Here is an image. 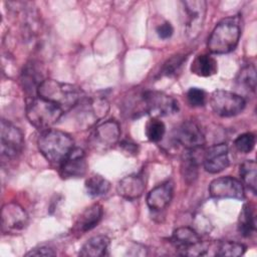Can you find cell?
Wrapping results in <instances>:
<instances>
[{"mask_svg": "<svg viewBox=\"0 0 257 257\" xmlns=\"http://www.w3.org/2000/svg\"><path fill=\"white\" fill-rule=\"evenodd\" d=\"M37 95L55 103L64 112L77 106L85 98L80 87L50 78L45 79L39 85Z\"/></svg>", "mask_w": 257, "mask_h": 257, "instance_id": "1", "label": "cell"}, {"mask_svg": "<svg viewBox=\"0 0 257 257\" xmlns=\"http://www.w3.org/2000/svg\"><path fill=\"white\" fill-rule=\"evenodd\" d=\"M241 35V18L239 15L222 19L213 29L207 43L211 53L225 54L233 51Z\"/></svg>", "mask_w": 257, "mask_h": 257, "instance_id": "2", "label": "cell"}, {"mask_svg": "<svg viewBox=\"0 0 257 257\" xmlns=\"http://www.w3.org/2000/svg\"><path fill=\"white\" fill-rule=\"evenodd\" d=\"M72 138L65 132L48 128L41 133L37 146L41 155L51 164H61L74 148Z\"/></svg>", "mask_w": 257, "mask_h": 257, "instance_id": "3", "label": "cell"}, {"mask_svg": "<svg viewBox=\"0 0 257 257\" xmlns=\"http://www.w3.org/2000/svg\"><path fill=\"white\" fill-rule=\"evenodd\" d=\"M63 112L58 105L38 95L32 97L26 106V116L29 122L42 132L54 124Z\"/></svg>", "mask_w": 257, "mask_h": 257, "instance_id": "4", "label": "cell"}, {"mask_svg": "<svg viewBox=\"0 0 257 257\" xmlns=\"http://www.w3.org/2000/svg\"><path fill=\"white\" fill-rule=\"evenodd\" d=\"M182 5L185 34L190 40H194L203 29L207 12V2L205 0H185L182 1Z\"/></svg>", "mask_w": 257, "mask_h": 257, "instance_id": "5", "label": "cell"}, {"mask_svg": "<svg viewBox=\"0 0 257 257\" xmlns=\"http://www.w3.org/2000/svg\"><path fill=\"white\" fill-rule=\"evenodd\" d=\"M210 104L218 115L229 117L239 114L244 109L246 101L235 92L218 89L212 92Z\"/></svg>", "mask_w": 257, "mask_h": 257, "instance_id": "6", "label": "cell"}, {"mask_svg": "<svg viewBox=\"0 0 257 257\" xmlns=\"http://www.w3.org/2000/svg\"><path fill=\"white\" fill-rule=\"evenodd\" d=\"M119 137L120 127L118 122L114 119H108L94 127L88 142L91 149L103 153L116 145Z\"/></svg>", "mask_w": 257, "mask_h": 257, "instance_id": "7", "label": "cell"}, {"mask_svg": "<svg viewBox=\"0 0 257 257\" xmlns=\"http://www.w3.org/2000/svg\"><path fill=\"white\" fill-rule=\"evenodd\" d=\"M77 121L80 127L86 128L104 117L109 109L107 100L100 96L84 98L78 105Z\"/></svg>", "mask_w": 257, "mask_h": 257, "instance_id": "8", "label": "cell"}, {"mask_svg": "<svg viewBox=\"0 0 257 257\" xmlns=\"http://www.w3.org/2000/svg\"><path fill=\"white\" fill-rule=\"evenodd\" d=\"M146 111L153 117L167 116L179 110V103L173 96L157 90L143 92Z\"/></svg>", "mask_w": 257, "mask_h": 257, "instance_id": "9", "label": "cell"}, {"mask_svg": "<svg viewBox=\"0 0 257 257\" xmlns=\"http://www.w3.org/2000/svg\"><path fill=\"white\" fill-rule=\"evenodd\" d=\"M0 150L2 157L7 159L16 158L24 146V137L22 132L11 122L1 120Z\"/></svg>", "mask_w": 257, "mask_h": 257, "instance_id": "10", "label": "cell"}, {"mask_svg": "<svg viewBox=\"0 0 257 257\" xmlns=\"http://www.w3.org/2000/svg\"><path fill=\"white\" fill-rule=\"evenodd\" d=\"M175 141L186 150L201 149L205 145L204 133L195 120H186L174 131Z\"/></svg>", "mask_w": 257, "mask_h": 257, "instance_id": "11", "label": "cell"}, {"mask_svg": "<svg viewBox=\"0 0 257 257\" xmlns=\"http://www.w3.org/2000/svg\"><path fill=\"white\" fill-rule=\"evenodd\" d=\"M28 221L29 218L26 211L18 203L10 202L2 207L1 225L3 233H17L27 226Z\"/></svg>", "mask_w": 257, "mask_h": 257, "instance_id": "12", "label": "cell"}, {"mask_svg": "<svg viewBox=\"0 0 257 257\" xmlns=\"http://www.w3.org/2000/svg\"><path fill=\"white\" fill-rule=\"evenodd\" d=\"M209 193L215 199H244L243 184L230 176L213 180L209 186Z\"/></svg>", "mask_w": 257, "mask_h": 257, "instance_id": "13", "label": "cell"}, {"mask_svg": "<svg viewBox=\"0 0 257 257\" xmlns=\"http://www.w3.org/2000/svg\"><path fill=\"white\" fill-rule=\"evenodd\" d=\"M87 171L86 156L82 149L73 148L60 164V176L63 179L80 178Z\"/></svg>", "mask_w": 257, "mask_h": 257, "instance_id": "14", "label": "cell"}, {"mask_svg": "<svg viewBox=\"0 0 257 257\" xmlns=\"http://www.w3.org/2000/svg\"><path fill=\"white\" fill-rule=\"evenodd\" d=\"M230 164L228 147L226 144H218L210 147L203 156L204 169L210 174H217L228 168Z\"/></svg>", "mask_w": 257, "mask_h": 257, "instance_id": "15", "label": "cell"}, {"mask_svg": "<svg viewBox=\"0 0 257 257\" xmlns=\"http://www.w3.org/2000/svg\"><path fill=\"white\" fill-rule=\"evenodd\" d=\"M174 195V183L166 181L150 191L147 197V205L151 210L162 211L172 201Z\"/></svg>", "mask_w": 257, "mask_h": 257, "instance_id": "16", "label": "cell"}, {"mask_svg": "<svg viewBox=\"0 0 257 257\" xmlns=\"http://www.w3.org/2000/svg\"><path fill=\"white\" fill-rule=\"evenodd\" d=\"M103 215L102 206L98 203H95L88 208H86L77 218L73 231L78 234H83L87 231H90L98 225Z\"/></svg>", "mask_w": 257, "mask_h": 257, "instance_id": "17", "label": "cell"}, {"mask_svg": "<svg viewBox=\"0 0 257 257\" xmlns=\"http://www.w3.org/2000/svg\"><path fill=\"white\" fill-rule=\"evenodd\" d=\"M174 246L182 251L183 255H188L189 252L201 242L199 234L190 227H180L176 229L171 237Z\"/></svg>", "mask_w": 257, "mask_h": 257, "instance_id": "18", "label": "cell"}, {"mask_svg": "<svg viewBox=\"0 0 257 257\" xmlns=\"http://www.w3.org/2000/svg\"><path fill=\"white\" fill-rule=\"evenodd\" d=\"M37 64L38 63H36L34 61L28 62L24 66V68L21 72V76H20V82H21L23 89L29 95L32 94L33 97H35L33 95L34 93L37 94V89H38L39 85L45 80L43 77V74L41 72V69L37 66Z\"/></svg>", "mask_w": 257, "mask_h": 257, "instance_id": "19", "label": "cell"}, {"mask_svg": "<svg viewBox=\"0 0 257 257\" xmlns=\"http://www.w3.org/2000/svg\"><path fill=\"white\" fill-rule=\"evenodd\" d=\"M145 189V181L138 175H130L122 178L116 187L118 195L127 200L140 198L144 194Z\"/></svg>", "mask_w": 257, "mask_h": 257, "instance_id": "20", "label": "cell"}, {"mask_svg": "<svg viewBox=\"0 0 257 257\" xmlns=\"http://www.w3.org/2000/svg\"><path fill=\"white\" fill-rule=\"evenodd\" d=\"M196 150H186V152L182 156L181 160V175L183 180L188 184H193L199 174V158L196 155Z\"/></svg>", "mask_w": 257, "mask_h": 257, "instance_id": "21", "label": "cell"}, {"mask_svg": "<svg viewBox=\"0 0 257 257\" xmlns=\"http://www.w3.org/2000/svg\"><path fill=\"white\" fill-rule=\"evenodd\" d=\"M109 238L104 235H97L88 239L81 247L79 256L82 257H101L107 254L109 248Z\"/></svg>", "mask_w": 257, "mask_h": 257, "instance_id": "22", "label": "cell"}, {"mask_svg": "<svg viewBox=\"0 0 257 257\" xmlns=\"http://www.w3.org/2000/svg\"><path fill=\"white\" fill-rule=\"evenodd\" d=\"M217 70V61L210 54H199L191 64L192 73L202 77L211 76L215 74Z\"/></svg>", "mask_w": 257, "mask_h": 257, "instance_id": "23", "label": "cell"}, {"mask_svg": "<svg viewBox=\"0 0 257 257\" xmlns=\"http://www.w3.org/2000/svg\"><path fill=\"white\" fill-rule=\"evenodd\" d=\"M256 221L254 208L251 204L246 203L243 205L239 218H238V231L244 237H249L255 232Z\"/></svg>", "mask_w": 257, "mask_h": 257, "instance_id": "24", "label": "cell"}, {"mask_svg": "<svg viewBox=\"0 0 257 257\" xmlns=\"http://www.w3.org/2000/svg\"><path fill=\"white\" fill-rule=\"evenodd\" d=\"M239 174L242 182L246 187L256 194V178H257V165L253 160H247L240 165Z\"/></svg>", "mask_w": 257, "mask_h": 257, "instance_id": "25", "label": "cell"}, {"mask_svg": "<svg viewBox=\"0 0 257 257\" xmlns=\"http://www.w3.org/2000/svg\"><path fill=\"white\" fill-rule=\"evenodd\" d=\"M110 189V183L100 175H93L85 181V190L90 197L105 195Z\"/></svg>", "mask_w": 257, "mask_h": 257, "instance_id": "26", "label": "cell"}, {"mask_svg": "<svg viewBox=\"0 0 257 257\" xmlns=\"http://www.w3.org/2000/svg\"><path fill=\"white\" fill-rule=\"evenodd\" d=\"M246 247L237 242L233 241H223L218 242L214 248V255L216 256H241L244 254Z\"/></svg>", "mask_w": 257, "mask_h": 257, "instance_id": "27", "label": "cell"}, {"mask_svg": "<svg viewBox=\"0 0 257 257\" xmlns=\"http://www.w3.org/2000/svg\"><path fill=\"white\" fill-rule=\"evenodd\" d=\"M237 82L249 89L251 91H255L256 88V69L253 64H249L244 66L237 75Z\"/></svg>", "mask_w": 257, "mask_h": 257, "instance_id": "28", "label": "cell"}, {"mask_svg": "<svg viewBox=\"0 0 257 257\" xmlns=\"http://www.w3.org/2000/svg\"><path fill=\"white\" fill-rule=\"evenodd\" d=\"M146 136L149 141L151 142H160L165 133H166V126L162 120H160L158 117H152L146 124L145 127Z\"/></svg>", "mask_w": 257, "mask_h": 257, "instance_id": "29", "label": "cell"}, {"mask_svg": "<svg viewBox=\"0 0 257 257\" xmlns=\"http://www.w3.org/2000/svg\"><path fill=\"white\" fill-rule=\"evenodd\" d=\"M187 59V55L178 54L169 58L163 65L161 73L165 76H173L176 75L181 69L182 65L185 63Z\"/></svg>", "mask_w": 257, "mask_h": 257, "instance_id": "30", "label": "cell"}, {"mask_svg": "<svg viewBox=\"0 0 257 257\" xmlns=\"http://www.w3.org/2000/svg\"><path fill=\"white\" fill-rule=\"evenodd\" d=\"M234 146L240 153L248 154L255 147V136L252 133L242 134L236 138Z\"/></svg>", "mask_w": 257, "mask_h": 257, "instance_id": "31", "label": "cell"}, {"mask_svg": "<svg viewBox=\"0 0 257 257\" xmlns=\"http://www.w3.org/2000/svg\"><path fill=\"white\" fill-rule=\"evenodd\" d=\"M187 100L191 106H203L206 102V93L199 87H191L187 91Z\"/></svg>", "mask_w": 257, "mask_h": 257, "instance_id": "32", "label": "cell"}, {"mask_svg": "<svg viewBox=\"0 0 257 257\" xmlns=\"http://www.w3.org/2000/svg\"><path fill=\"white\" fill-rule=\"evenodd\" d=\"M55 254H56V252L50 246L41 245V246L31 249L25 255L26 256H54Z\"/></svg>", "mask_w": 257, "mask_h": 257, "instance_id": "33", "label": "cell"}, {"mask_svg": "<svg viewBox=\"0 0 257 257\" xmlns=\"http://www.w3.org/2000/svg\"><path fill=\"white\" fill-rule=\"evenodd\" d=\"M157 34L161 39H168L170 38L173 33H174V27L172 26V24L169 21H166L162 24H160L157 29Z\"/></svg>", "mask_w": 257, "mask_h": 257, "instance_id": "34", "label": "cell"}, {"mask_svg": "<svg viewBox=\"0 0 257 257\" xmlns=\"http://www.w3.org/2000/svg\"><path fill=\"white\" fill-rule=\"evenodd\" d=\"M120 147H121L125 152H128L130 154H133V155L138 154V151H139L138 144L132 143V142H130V141H123V142L120 144Z\"/></svg>", "mask_w": 257, "mask_h": 257, "instance_id": "35", "label": "cell"}]
</instances>
